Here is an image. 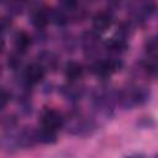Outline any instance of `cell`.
I'll return each instance as SVG.
<instances>
[{"mask_svg":"<svg viewBox=\"0 0 158 158\" xmlns=\"http://www.w3.org/2000/svg\"><path fill=\"white\" fill-rule=\"evenodd\" d=\"M60 42H62L63 48L67 52H73V51H75V48H77V46L79 43V40H77L74 35L65 32V33H63L60 36Z\"/></svg>","mask_w":158,"mask_h":158,"instance_id":"cell-18","label":"cell"},{"mask_svg":"<svg viewBox=\"0 0 158 158\" xmlns=\"http://www.w3.org/2000/svg\"><path fill=\"white\" fill-rule=\"evenodd\" d=\"M11 98H12V94H11V91H9L6 88H1V95H0V101H1V105H0V107H1V110H5V107H6V105L10 102V100H11Z\"/></svg>","mask_w":158,"mask_h":158,"instance_id":"cell-20","label":"cell"},{"mask_svg":"<svg viewBox=\"0 0 158 158\" xmlns=\"http://www.w3.org/2000/svg\"><path fill=\"white\" fill-rule=\"evenodd\" d=\"M57 133L56 131L44 128L42 126H38L35 128V138L37 144H52L57 142Z\"/></svg>","mask_w":158,"mask_h":158,"instance_id":"cell-15","label":"cell"},{"mask_svg":"<svg viewBox=\"0 0 158 158\" xmlns=\"http://www.w3.org/2000/svg\"><path fill=\"white\" fill-rule=\"evenodd\" d=\"M157 31H158V22H157ZM157 35H158V32H157Z\"/></svg>","mask_w":158,"mask_h":158,"instance_id":"cell-23","label":"cell"},{"mask_svg":"<svg viewBox=\"0 0 158 158\" xmlns=\"http://www.w3.org/2000/svg\"><path fill=\"white\" fill-rule=\"evenodd\" d=\"M59 94L72 105H77L85 95V86L80 83H64L58 88Z\"/></svg>","mask_w":158,"mask_h":158,"instance_id":"cell-10","label":"cell"},{"mask_svg":"<svg viewBox=\"0 0 158 158\" xmlns=\"http://www.w3.org/2000/svg\"><path fill=\"white\" fill-rule=\"evenodd\" d=\"M22 58H23L22 54H20V53L12 51L11 53H9L7 59H6V65H7V68H9L11 72L19 74V73L25 68V65H23V59H22Z\"/></svg>","mask_w":158,"mask_h":158,"instance_id":"cell-16","label":"cell"},{"mask_svg":"<svg viewBox=\"0 0 158 158\" xmlns=\"http://www.w3.org/2000/svg\"><path fill=\"white\" fill-rule=\"evenodd\" d=\"M122 68H123V60L121 59V57H115V56H105L100 59L88 63L86 65V69L93 75H95L101 80L109 79L115 73H118Z\"/></svg>","mask_w":158,"mask_h":158,"instance_id":"cell-4","label":"cell"},{"mask_svg":"<svg viewBox=\"0 0 158 158\" xmlns=\"http://www.w3.org/2000/svg\"><path fill=\"white\" fill-rule=\"evenodd\" d=\"M64 128L72 136L86 137L98 128V122L95 117L88 116L78 109H73L68 115H65Z\"/></svg>","mask_w":158,"mask_h":158,"instance_id":"cell-2","label":"cell"},{"mask_svg":"<svg viewBox=\"0 0 158 158\" xmlns=\"http://www.w3.org/2000/svg\"><path fill=\"white\" fill-rule=\"evenodd\" d=\"M79 44L81 47L83 54L86 58L88 63L105 57L102 56V53H105L104 40H101L100 35L94 32L93 30H85L80 33Z\"/></svg>","mask_w":158,"mask_h":158,"instance_id":"cell-3","label":"cell"},{"mask_svg":"<svg viewBox=\"0 0 158 158\" xmlns=\"http://www.w3.org/2000/svg\"><path fill=\"white\" fill-rule=\"evenodd\" d=\"M86 67H84L80 62L68 60L63 67V74L67 81L69 83H80L85 74Z\"/></svg>","mask_w":158,"mask_h":158,"instance_id":"cell-14","label":"cell"},{"mask_svg":"<svg viewBox=\"0 0 158 158\" xmlns=\"http://www.w3.org/2000/svg\"><path fill=\"white\" fill-rule=\"evenodd\" d=\"M143 47H144L146 56L158 60V35L157 33L146 38Z\"/></svg>","mask_w":158,"mask_h":158,"instance_id":"cell-17","label":"cell"},{"mask_svg":"<svg viewBox=\"0 0 158 158\" xmlns=\"http://www.w3.org/2000/svg\"><path fill=\"white\" fill-rule=\"evenodd\" d=\"M47 73H54L59 69L60 65V59L59 56L49 49H42L37 53L36 59H35Z\"/></svg>","mask_w":158,"mask_h":158,"instance_id":"cell-11","label":"cell"},{"mask_svg":"<svg viewBox=\"0 0 158 158\" xmlns=\"http://www.w3.org/2000/svg\"><path fill=\"white\" fill-rule=\"evenodd\" d=\"M65 125V115L59 110L52 107H44L40 114V126L58 132L64 128Z\"/></svg>","mask_w":158,"mask_h":158,"instance_id":"cell-7","label":"cell"},{"mask_svg":"<svg viewBox=\"0 0 158 158\" xmlns=\"http://www.w3.org/2000/svg\"><path fill=\"white\" fill-rule=\"evenodd\" d=\"M137 126L141 127V128H149V127H153L154 126V121L152 117H141L138 121H137Z\"/></svg>","mask_w":158,"mask_h":158,"instance_id":"cell-21","label":"cell"},{"mask_svg":"<svg viewBox=\"0 0 158 158\" xmlns=\"http://www.w3.org/2000/svg\"><path fill=\"white\" fill-rule=\"evenodd\" d=\"M136 72L138 75L149 80H158V60L148 56L141 58L136 64Z\"/></svg>","mask_w":158,"mask_h":158,"instance_id":"cell-12","label":"cell"},{"mask_svg":"<svg viewBox=\"0 0 158 158\" xmlns=\"http://www.w3.org/2000/svg\"><path fill=\"white\" fill-rule=\"evenodd\" d=\"M28 21L35 28V31H46L49 19H48V6L33 5L28 11Z\"/></svg>","mask_w":158,"mask_h":158,"instance_id":"cell-9","label":"cell"},{"mask_svg":"<svg viewBox=\"0 0 158 158\" xmlns=\"http://www.w3.org/2000/svg\"><path fill=\"white\" fill-rule=\"evenodd\" d=\"M125 158H148L144 153H131L128 156H126Z\"/></svg>","mask_w":158,"mask_h":158,"instance_id":"cell-22","label":"cell"},{"mask_svg":"<svg viewBox=\"0 0 158 158\" xmlns=\"http://www.w3.org/2000/svg\"><path fill=\"white\" fill-rule=\"evenodd\" d=\"M151 99V90L143 84H131L117 89V104L125 110L146 105Z\"/></svg>","mask_w":158,"mask_h":158,"instance_id":"cell-1","label":"cell"},{"mask_svg":"<svg viewBox=\"0 0 158 158\" xmlns=\"http://www.w3.org/2000/svg\"><path fill=\"white\" fill-rule=\"evenodd\" d=\"M35 42V38H33V35L28 33L27 31L25 30H19L14 33V37H12V46H14V51L25 56L28 49L31 48V46Z\"/></svg>","mask_w":158,"mask_h":158,"instance_id":"cell-13","label":"cell"},{"mask_svg":"<svg viewBox=\"0 0 158 158\" xmlns=\"http://www.w3.org/2000/svg\"><path fill=\"white\" fill-rule=\"evenodd\" d=\"M158 4L154 1H139L128 4V20H131L136 27H144L149 20L157 15Z\"/></svg>","mask_w":158,"mask_h":158,"instance_id":"cell-5","label":"cell"},{"mask_svg":"<svg viewBox=\"0 0 158 158\" xmlns=\"http://www.w3.org/2000/svg\"><path fill=\"white\" fill-rule=\"evenodd\" d=\"M115 12H112L109 7L102 9L93 15L91 17V30L99 35L106 32L114 23Z\"/></svg>","mask_w":158,"mask_h":158,"instance_id":"cell-8","label":"cell"},{"mask_svg":"<svg viewBox=\"0 0 158 158\" xmlns=\"http://www.w3.org/2000/svg\"><path fill=\"white\" fill-rule=\"evenodd\" d=\"M47 72L36 60L25 65V68L17 74V85L32 89L35 85L42 83Z\"/></svg>","mask_w":158,"mask_h":158,"instance_id":"cell-6","label":"cell"},{"mask_svg":"<svg viewBox=\"0 0 158 158\" xmlns=\"http://www.w3.org/2000/svg\"><path fill=\"white\" fill-rule=\"evenodd\" d=\"M156 158H158V156H157V157H156Z\"/></svg>","mask_w":158,"mask_h":158,"instance_id":"cell-24","label":"cell"},{"mask_svg":"<svg viewBox=\"0 0 158 158\" xmlns=\"http://www.w3.org/2000/svg\"><path fill=\"white\" fill-rule=\"evenodd\" d=\"M6 7V16L9 17H14L20 15L23 11V4L22 2H17V1H11V2H6L4 4Z\"/></svg>","mask_w":158,"mask_h":158,"instance_id":"cell-19","label":"cell"}]
</instances>
